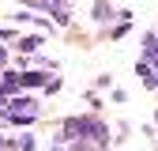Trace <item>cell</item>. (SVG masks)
Segmentation results:
<instances>
[{
  "label": "cell",
  "instance_id": "1",
  "mask_svg": "<svg viewBox=\"0 0 158 151\" xmlns=\"http://www.w3.org/2000/svg\"><path fill=\"white\" fill-rule=\"evenodd\" d=\"M60 140H90L94 147H109V128L98 117H68Z\"/></svg>",
  "mask_w": 158,
  "mask_h": 151
},
{
  "label": "cell",
  "instance_id": "2",
  "mask_svg": "<svg viewBox=\"0 0 158 151\" xmlns=\"http://www.w3.org/2000/svg\"><path fill=\"white\" fill-rule=\"evenodd\" d=\"M38 113H42V110H38V102L30 98V94H11V98L4 102V110H0V121H34L38 117Z\"/></svg>",
  "mask_w": 158,
  "mask_h": 151
},
{
  "label": "cell",
  "instance_id": "3",
  "mask_svg": "<svg viewBox=\"0 0 158 151\" xmlns=\"http://www.w3.org/2000/svg\"><path fill=\"white\" fill-rule=\"evenodd\" d=\"M19 83H23V87H45L49 76L45 72H19Z\"/></svg>",
  "mask_w": 158,
  "mask_h": 151
},
{
  "label": "cell",
  "instance_id": "4",
  "mask_svg": "<svg viewBox=\"0 0 158 151\" xmlns=\"http://www.w3.org/2000/svg\"><path fill=\"white\" fill-rule=\"evenodd\" d=\"M42 45V34H30V38H19V53H38Z\"/></svg>",
  "mask_w": 158,
  "mask_h": 151
},
{
  "label": "cell",
  "instance_id": "5",
  "mask_svg": "<svg viewBox=\"0 0 158 151\" xmlns=\"http://www.w3.org/2000/svg\"><path fill=\"white\" fill-rule=\"evenodd\" d=\"M113 15H117V11L106 4V0H98V4H94V19H98V23H106V19H113Z\"/></svg>",
  "mask_w": 158,
  "mask_h": 151
},
{
  "label": "cell",
  "instance_id": "6",
  "mask_svg": "<svg viewBox=\"0 0 158 151\" xmlns=\"http://www.w3.org/2000/svg\"><path fill=\"white\" fill-rule=\"evenodd\" d=\"M15 147H19V151H34V136H23V140L15 144Z\"/></svg>",
  "mask_w": 158,
  "mask_h": 151
},
{
  "label": "cell",
  "instance_id": "7",
  "mask_svg": "<svg viewBox=\"0 0 158 151\" xmlns=\"http://www.w3.org/2000/svg\"><path fill=\"white\" fill-rule=\"evenodd\" d=\"M4 61H8V49H0V68H4Z\"/></svg>",
  "mask_w": 158,
  "mask_h": 151
}]
</instances>
